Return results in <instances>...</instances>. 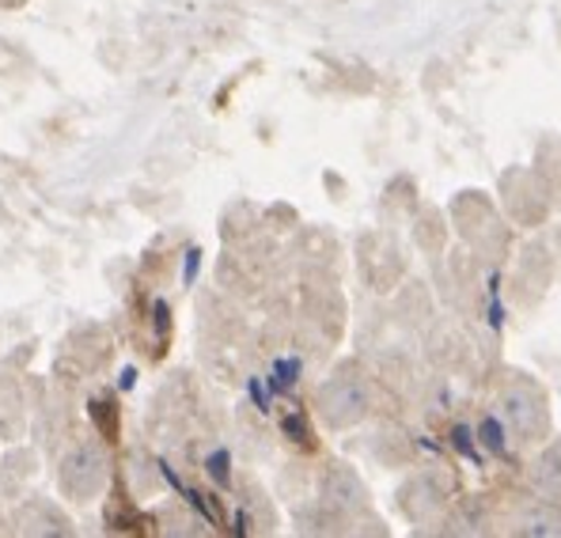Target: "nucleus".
<instances>
[{"mask_svg":"<svg viewBox=\"0 0 561 538\" xmlns=\"http://www.w3.org/2000/svg\"><path fill=\"white\" fill-rule=\"evenodd\" d=\"M197 262H202V254H197V251H190V254H186V281H194Z\"/></svg>","mask_w":561,"mask_h":538,"instance_id":"1a4fd4ad","label":"nucleus"},{"mask_svg":"<svg viewBox=\"0 0 561 538\" xmlns=\"http://www.w3.org/2000/svg\"><path fill=\"white\" fill-rule=\"evenodd\" d=\"M524 531H531V535H561V519L547 516V512H535V516H527Z\"/></svg>","mask_w":561,"mask_h":538,"instance_id":"423d86ee","label":"nucleus"},{"mask_svg":"<svg viewBox=\"0 0 561 538\" xmlns=\"http://www.w3.org/2000/svg\"><path fill=\"white\" fill-rule=\"evenodd\" d=\"M209 478H217L220 485H228V451H217V455H209Z\"/></svg>","mask_w":561,"mask_h":538,"instance_id":"0eeeda50","label":"nucleus"},{"mask_svg":"<svg viewBox=\"0 0 561 538\" xmlns=\"http://www.w3.org/2000/svg\"><path fill=\"white\" fill-rule=\"evenodd\" d=\"M327 496L342 504V508H360L365 504V485L350 467H334L327 474Z\"/></svg>","mask_w":561,"mask_h":538,"instance_id":"20e7f679","label":"nucleus"},{"mask_svg":"<svg viewBox=\"0 0 561 538\" xmlns=\"http://www.w3.org/2000/svg\"><path fill=\"white\" fill-rule=\"evenodd\" d=\"M319 413H323L327 425L334 428H350L357 425L368 413V387L357 371L342 368L337 376H330L319 391Z\"/></svg>","mask_w":561,"mask_h":538,"instance_id":"f03ea898","label":"nucleus"},{"mask_svg":"<svg viewBox=\"0 0 561 538\" xmlns=\"http://www.w3.org/2000/svg\"><path fill=\"white\" fill-rule=\"evenodd\" d=\"M501 405V417L508 421V428L519 436V440H542L550 428V413L547 402L535 387H513L497 399Z\"/></svg>","mask_w":561,"mask_h":538,"instance_id":"7ed1b4c3","label":"nucleus"},{"mask_svg":"<svg viewBox=\"0 0 561 538\" xmlns=\"http://www.w3.org/2000/svg\"><path fill=\"white\" fill-rule=\"evenodd\" d=\"M106 478H111V462L99 444H77V448L65 451L61 467H57V485L69 501L88 504L106 490Z\"/></svg>","mask_w":561,"mask_h":538,"instance_id":"f257e3e1","label":"nucleus"},{"mask_svg":"<svg viewBox=\"0 0 561 538\" xmlns=\"http://www.w3.org/2000/svg\"><path fill=\"white\" fill-rule=\"evenodd\" d=\"M482 440L490 444L493 451L505 448V433H501V428H497V421H485V425H482Z\"/></svg>","mask_w":561,"mask_h":538,"instance_id":"6e6552de","label":"nucleus"},{"mask_svg":"<svg viewBox=\"0 0 561 538\" xmlns=\"http://www.w3.org/2000/svg\"><path fill=\"white\" fill-rule=\"evenodd\" d=\"M535 485H539L542 493L561 496V440H554L547 451L539 455V467H535Z\"/></svg>","mask_w":561,"mask_h":538,"instance_id":"39448f33","label":"nucleus"}]
</instances>
